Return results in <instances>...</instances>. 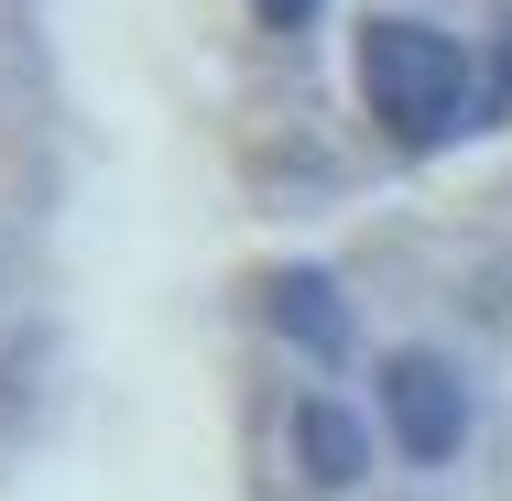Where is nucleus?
I'll use <instances>...</instances> for the list:
<instances>
[{
    "label": "nucleus",
    "mask_w": 512,
    "mask_h": 501,
    "mask_svg": "<svg viewBox=\"0 0 512 501\" xmlns=\"http://www.w3.org/2000/svg\"><path fill=\"white\" fill-rule=\"evenodd\" d=\"M360 99H371V120H382L393 142H447V131H469L480 77H469L458 33L382 11V22H360Z\"/></svg>",
    "instance_id": "1"
},
{
    "label": "nucleus",
    "mask_w": 512,
    "mask_h": 501,
    "mask_svg": "<svg viewBox=\"0 0 512 501\" xmlns=\"http://www.w3.org/2000/svg\"><path fill=\"white\" fill-rule=\"evenodd\" d=\"M382 414H393V447H404L414 469H436V458H458V436H469V393H458V371L447 360H382Z\"/></svg>",
    "instance_id": "2"
},
{
    "label": "nucleus",
    "mask_w": 512,
    "mask_h": 501,
    "mask_svg": "<svg viewBox=\"0 0 512 501\" xmlns=\"http://www.w3.org/2000/svg\"><path fill=\"white\" fill-rule=\"evenodd\" d=\"M273 327H284L295 349H316V360H338V349H349V305H338L327 273H284V284H273Z\"/></svg>",
    "instance_id": "3"
},
{
    "label": "nucleus",
    "mask_w": 512,
    "mask_h": 501,
    "mask_svg": "<svg viewBox=\"0 0 512 501\" xmlns=\"http://www.w3.org/2000/svg\"><path fill=\"white\" fill-rule=\"evenodd\" d=\"M295 447H306V480H327V491H349V480L371 469V436H360L338 403H295Z\"/></svg>",
    "instance_id": "4"
},
{
    "label": "nucleus",
    "mask_w": 512,
    "mask_h": 501,
    "mask_svg": "<svg viewBox=\"0 0 512 501\" xmlns=\"http://www.w3.org/2000/svg\"><path fill=\"white\" fill-rule=\"evenodd\" d=\"M251 11H262L273 33H306V22H316V0H251Z\"/></svg>",
    "instance_id": "5"
}]
</instances>
